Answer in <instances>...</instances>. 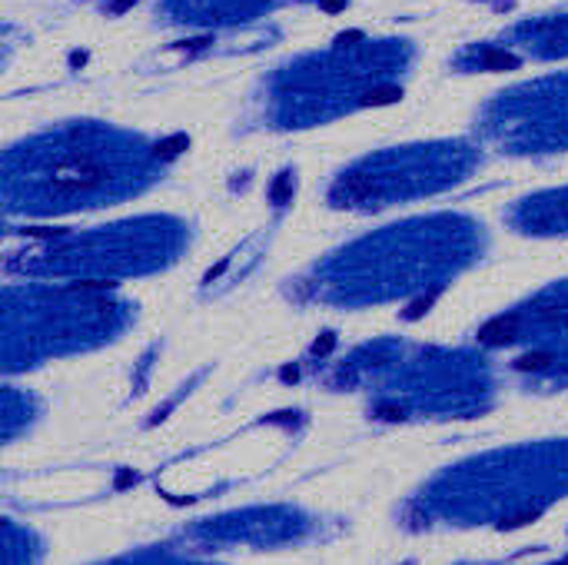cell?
I'll list each match as a JSON object with an SVG mask.
<instances>
[{
	"mask_svg": "<svg viewBox=\"0 0 568 565\" xmlns=\"http://www.w3.org/2000/svg\"><path fill=\"white\" fill-rule=\"evenodd\" d=\"M283 0H170L166 13L180 23H203V27H223V23H243L253 20Z\"/></svg>",
	"mask_w": 568,
	"mask_h": 565,
	"instance_id": "obj_13",
	"label": "cell"
},
{
	"mask_svg": "<svg viewBox=\"0 0 568 565\" xmlns=\"http://www.w3.org/2000/svg\"><path fill=\"white\" fill-rule=\"evenodd\" d=\"M190 246V226L176 216H136L93 230H60L10 250L7 270L27 280L97 283L150 276L173 266Z\"/></svg>",
	"mask_w": 568,
	"mask_h": 565,
	"instance_id": "obj_4",
	"label": "cell"
},
{
	"mask_svg": "<svg viewBox=\"0 0 568 565\" xmlns=\"http://www.w3.org/2000/svg\"><path fill=\"white\" fill-rule=\"evenodd\" d=\"M486 226L463 213H429L359 236L296 280L316 306L366 310L436 296L486 256Z\"/></svg>",
	"mask_w": 568,
	"mask_h": 565,
	"instance_id": "obj_1",
	"label": "cell"
},
{
	"mask_svg": "<svg viewBox=\"0 0 568 565\" xmlns=\"http://www.w3.org/2000/svg\"><path fill=\"white\" fill-rule=\"evenodd\" d=\"M413 50L403 40L339 37L329 50L283 67L266 93L276 127H313L349 110L399 100Z\"/></svg>",
	"mask_w": 568,
	"mask_h": 565,
	"instance_id": "obj_3",
	"label": "cell"
},
{
	"mask_svg": "<svg viewBox=\"0 0 568 565\" xmlns=\"http://www.w3.org/2000/svg\"><path fill=\"white\" fill-rule=\"evenodd\" d=\"M479 343L516 350V373L536 383H568V280L549 283L489 320Z\"/></svg>",
	"mask_w": 568,
	"mask_h": 565,
	"instance_id": "obj_9",
	"label": "cell"
},
{
	"mask_svg": "<svg viewBox=\"0 0 568 565\" xmlns=\"http://www.w3.org/2000/svg\"><path fill=\"white\" fill-rule=\"evenodd\" d=\"M343 383L383 380L389 390H399L396 400L379 403V420H406L409 406H433V410H476L493 390L489 366L463 350H433V346H409L399 340H379L356 350L339 366Z\"/></svg>",
	"mask_w": 568,
	"mask_h": 565,
	"instance_id": "obj_6",
	"label": "cell"
},
{
	"mask_svg": "<svg viewBox=\"0 0 568 565\" xmlns=\"http://www.w3.org/2000/svg\"><path fill=\"white\" fill-rule=\"evenodd\" d=\"M568 57V13L529 17L509 27L499 40L469 47L459 57L466 70H513L526 60H566Z\"/></svg>",
	"mask_w": 568,
	"mask_h": 565,
	"instance_id": "obj_11",
	"label": "cell"
},
{
	"mask_svg": "<svg viewBox=\"0 0 568 565\" xmlns=\"http://www.w3.org/2000/svg\"><path fill=\"white\" fill-rule=\"evenodd\" d=\"M3 363L33 366L116 340L133 323V303L113 286L33 280L3 290Z\"/></svg>",
	"mask_w": 568,
	"mask_h": 565,
	"instance_id": "obj_5",
	"label": "cell"
},
{
	"mask_svg": "<svg viewBox=\"0 0 568 565\" xmlns=\"http://www.w3.org/2000/svg\"><path fill=\"white\" fill-rule=\"evenodd\" d=\"M483 133L506 153H568V70L503 90L483 110Z\"/></svg>",
	"mask_w": 568,
	"mask_h": 565,
	"instance_id": "obj_10",
	"label": "cell"
},
{
	"mask_svg": "<svg viewBox=\"0 0 568 565\" xmlns=\"http://www.w3.org/2000/svg\"><path fill=\"white\" fill-rule=\"evenodd\" d=\"M483 153L463 140L443 143H416L383 150L376 157L349 167L329 190V203L339 210H386L396 203H413L423 196H436L443 190L459 186L476 167Z\"/></svg>",
	"mask_w": 568,
	"mask_h": 565,
	"instance_id": "obj_8",
	"label": "cell"
},
{
	"mask_svg": "<svg viewBox=\"0 0 568 565\" xmlns=\"http://www.w3.org/2000/svg\"><path fill=\"white\" fill-rule=\"evenodd\" d=\"M509 226L523 236H566L568 233V186L542 190L523 196L509 210Z\"/></svg>",
	"mask_w": 568,
	"mask_h": 565,
	"instance_id": "obj_12",
	"label": "cell"
},
{
	"mask_svg": "<svg viewBox=\"0 0 568 565\" xmlns=\"http://www.w3.org/2000/svg\"><path fill=\"white\" fill-rule=\"evenodd\" d=\"M173 160L163 143L126 130L73 123L13 147L3 160V206L10 216H57L110 206L143 193Z\"/></svg>",
	"mask_w": 568,
	"mask_h": 565,
	"instance_id": "obj_2",
	"label": "cell"
},
{
	"mask_svg": "<svg viewBox=\"0 0 568 565\" xmlns=\"http://www.w3.org/2000/svg\"><path fill=\"white\" fill-rule=\"evenodd\" d=\"M568 493V443L513 450L466 466L436 493L443 516L493 519L499 529H519Z\"/></svg>",
	"mask_w": 568,
	"mask_h": 565,
	"instance_id": "obj_7",
	"label": "cell"
}]
</instances>
